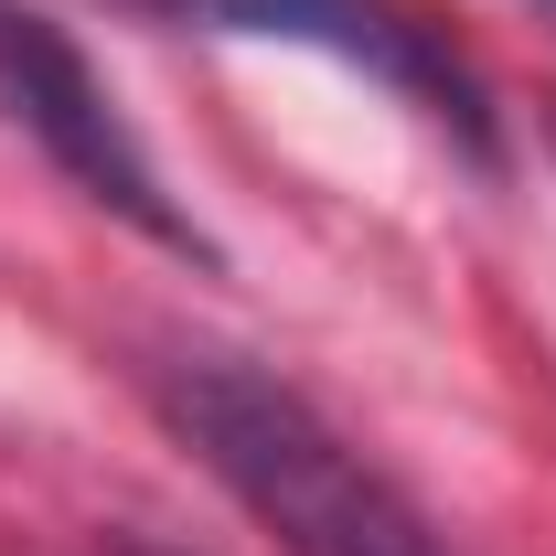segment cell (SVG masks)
Instances as JSON below:
<instances>
[{
  "instance_id": "cell-3",
  "label": "cell",
  "mask_w": 556,
  "mask_h": 556,
  "mask_svg": "<svg viewBox=\"0 0 556 556\" xmlns=\"http://www.w3.org/2000/svg\"><path fill=\"white\" fill-rule=\"evenodd\" d=\"M161 11H172V22H204V33H236V43H311V54H332V65L375 75L428 129H450L471 161H492L482 75L460 65L428 22H407L396 0H161Z\"/></svg>"
},
{
  "instance_id": "cell-2",
  "label": "cell",
  "mask_w": 556,
  "mask_h": 556,
  "mask_svg": "<svg viewBox=\"0 0 556 556\" xmlns=\"http://www.w3.org/2000/svg\"><path fill=\"white\" fill-rule=\"evenodd\" d=\"M0 118H22V129L43 139V161H54L65 182H86L108 214H129L150 247H172V257L214 268L204 225L161 193V172H150L139 129L118 118V97H108L97 65L75 54V33H65V22H43L33 0H0Z\"/></svg>"
},
{
  "instance_id": "cell-1",
  "label": "cell",
  "mask_w": 556,
  "mask_h": 556,
  "mask_svg": "<svg viewBox=\"0 0 556 556\" xmlns=\"http://www.w3.org/2000/svg\"><path fill=\"white\" fill-rule=\"evenodd\" d=\"M150 396L193 439V460H204L289 556H450L439 525H428L300 386H278V375L236 364V353H172V364L150 375Z\"/></svg>"
}]
</instances>
